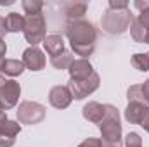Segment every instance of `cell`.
Masks as SVG:
<instances>
[{
	"label": "cell",
	"mask_w": 149,
	"mask_h": 147,
	"mask_svg": "<svg viewBox=\"0 0 149 147\" xmlns=\"http://www.w3.org/2000/svg\"><path fill=\"white\" fill-rule=\"evenodd\" d=\"M64 33L70 40V45L74 54L81 55V59H87L88 55H92L95 49V40H97V31L92 23L83 19L73 21L66 26Z\"/></svg>",
	"instance_id": "1"
},
{
	"label": "cell",
	"mask_w": 149,
	"mask_h": 147,
	"mask_svg": "<svg viewBox=\"0 0 149 147\" xmlns=\"http://www.w3.org/2000/svg\"><path fill=\"white\" fill-rule=\"evenodd\" d=\"M104 119L99 123L101 147H121V123L120 111L113 104H104Z\"/></svg>",
	"instance_id": "2"
},
{
	"label": "cell",
	"mask_w": 149,
	"mask_h": 147,
	"mask_svg": "<svg viewBox=\"0 0 149 147\" xmlns=\"http://www.w3.org/2000/svg\"><path fill=\"white\" fill-rule=\"evenodd\" d=\"M132 21H134V16H132L130 9H125V10L106 9L102 14V19H101V26L109 35H121L130 28Z\"/></svg>",
	"instance_id": "3"
},
{
	"label": "cell",
	"mask_w": 149,
	"mask_h": 147,
	"mask_svg": "<svg viewBox=\"0 0 149 147\" xmlns=\"http://www.w3.org/2000/svg\"><path fill=\"white\" fill-rule=\"evenodd\" d=\"M23 33L26 42L31 45V47H37L38 43H43L45 40V33H47V21H45V16L40 12V14H33V16H26L24 17V28H23Z\"/></svg>",
	"instance_id": "4"
},
{
	"label": "cell",
	"mask_w": 149,
	"mask_h": 147,
	"mask_svg": "<svg viewBox=\"0 0 149 147\" xmlns=\"http://www.w3.org/2000/svg\"><path fill=\"white\" fill-rule=\"evenodd\" d=\"M99 83H101L99 74L94 71L90 76H87V78H83V80H70L66 87L70 88L73 99L81 101V99L88 97L90 94H94V92L99 88Z\"/></svg>",
	"instance_id": "5"
},
{
	"label": "cell",
	"mask_w": 149,
	"mask_h": 147,
	"mask_svg": "<svg viewBox=\"0 0 149 147\" xmlns=\"http://www.w3.org/2000/svg\"><path fill=\"white\" fill-rule=\"evenodd\" d=\"M16 112H17V119L21 125H38L45 118V107L31 101H23Z\"/></svg>",
	"instance_id": "6"
},
{
	"label": "cell",
	"mask_w": 149,
	"mask_h": 147,
	"mask_svg": "<svg viewBox=\"0 0 149 147\" xmlns=\"http://www.w3.org/2000/svg\"><path fill=\"white\" fill-rule=\"evenodd\" d=\"M19 97H21V85L16 80H7L0 87V107L5 112L17 106Z\"/></svg>",
	"instance_id": "7"
},
{
	"label": "cell",
	"mask_w": 149,
	"mask_h": 147,
	"mask_svg": "<svg viewBox=\"0 0 149 147\" xmlns=\"http://www.w3.org/2000/svg\"><path fill=\"white\" fill-rule=\"evenodd\" d=\"M54 7L59 9V12H63L66 26L73 21H80L87 12V3L83 2H63V3H54Z\"/></svg>",
	"instance_id": "8"
},
{
	"label": "cell",
	"mask_w": 149,
	"mask_h": 147,
	"mask_svg": "<svg viewBox=\"0 0 149 147\" xmlns=\"http://www.w3.org/2000/svg\"><path fill=\"white\" fill-rule=\"evenodd\" d=\"M71 101H73V95H71L70 88L64 85H56L49 92V102L56 109H66L71 104Z\"/></svg>",
	"instance_id": "9"
},
{
	"label": "cell",
	"mask_w": 149,
	"mask_h": 147,
	"mask_svg": "<svg viewBox=\"0 0 149 147\" xmlns=\"http://www.w3.org/2000/svg\"><path fill=\"white\" fill-rule=\"evenodd\" d=\"M21 132V125L12 119H3L0 123V147H12L16 142V137Z\"/></svg>",
	"instance_id": "10"
},
{
	"label": "cell",
	"mask_w": 149,
	"mask_h": 147,
	"mask_svg": "<svg viewBox=\"0 0 149 147\" xmlns=\"http://www.w3.org/2000/svg\"><path fill=\"white\" fill-rule=\"evenodd\" d=\"M23 64L31 71H40L45 68V55L37 47H28L23 52Z\"/></svg>",
	"instance_id": "11"
},
{
	"label": "cell",
	"mask_w": 149,
	"mask_h": 147,
	"mask_svg": "<svg viewBox=\"0 0 149 147\" xmlns=\"http://www.w3.org/2000/svg\"><path fill=\"white\" fill-rule=\"evenodd\" d=\"M68 73H70V80H83L94 73V68L87 59H74L71 66L68 68Z\"/></svg>",
	"instance_id": "12"
},
{
	"label": "cell",
	"mask_w": 149,
	"mask_h": 147,
	"mask_svg": "<svg viewBox=\"0 0 149 147\" xmlns=\"http://www.w3.org/2000/svg\"><path fill=\"white\" fill-rule=\"evenodd\" d=\"M83 118L87 119V121H90V123H95V125H99L102 119H104V106L102 104H99V102H88V104H85L83 106Z\"/></svg>",
	"instance_id": "13"
},
{
	"label": "cell",
	"mask_w": 149,
	"mask_h": 147,
	"mask_svg": "<svg viewBox=\"0 0 149 147\" xmlns=\"http://www.w3.org/2000/svg\"><path fill=\"white\" fill-rule=\"evenodd\" d=\"M43 47H45V52H47L50 57H56V55H59L61 52H64V40H63L61 35L52 33V35H47V37H45Z\"/></svg>",
	"instance_id": "14"
},
{
	"label": "cell",
	"mask_w": 149,
	"mask_h": 147,
	"mask_svg": "<svg viewBox=\"0 0 149 147\" xmlns=\"http://www.w3.org/2000/svg\"><path fill=\"white\" fill-rule=\"evenodd\" d=\"M148 106L146 104H137V102H128L127 109H125V119L132 125H139L141 121V116Z\"/></svg>",
	"instance_id": "15"
},
{
	"label": "cell",
	"mask_w": 149,
	"mask_h": 147,
	"mask_svg": "<svg viewBox=\"0 0 149 147\" xmlns=\"http://www.w3.org/2000/svg\"><path fill=\"white\" fill-rule=\"evenodd\" d=\"M24 28V17L17 12H10L5 16V30L7 33H19Z\"/></svg>",
	"instance_id": "16"
},
{
	"label": "cell",
	"mask_w": 149,
	"mask_h": 147,
	"mask_svg": "<svg viewBox=\"0 0 149 147\" xmlns=\"http://www.w3.org/2000/svg\"><path fill=\"white\" fill-rule=\"evenodd\" d=\"M130 35H132V38H134L137 43H148L149 31L139 23L137 17H134V21H132V24H130Z\"/></svg>",
	"instance_id": "17"
},
{
	"label": "cell",
	"mask_w": 149,
	"mask_h": 147,
	"mask_svg": "<svg viewBox=\"0 0 149 147\" xmlns=\"http://www.w3.org/2000/svg\"><path fill=\"white\" fill-rule=\"evenodd\" d=\"M73 61H74L73 54H71L70 50H66V49H64V52H61L59 55L50 57V64H52L56 69H68V68L71 66Z\"/></svg>",
	"instance_id": "18"
},
{
	"label": "cell",
	"mask_w": 149,
	"mask_h": 147,
	"mask_svg": "<svg viewBox=\"0 0 149 147\" xmlns=\"http://www.w3.org/2000/svg\"><path fill=\"white\" fill-rule=\"evenodd\" d=\"M2 71L5 74H9V76H19V74L24 71V64L19 59H5Z\"/></svg>",
	"instance_id": "19"
},
{
	"label": "cell",
	"mask_w": 149,
	"mask_h": 147,
	"mask_svg": "<svg viewBox=\"0 0 149 147\" xmlns=\"http://www.w3.org/2000/svg\"><path fill=\"white\" fill-rule=\"evenodd\" d=\"M127 99H128V102H137V104H146V106H148V101H146V95H144L141 85H132V87H128V90H127Z\"/></svg>",
	"instance_id": "20"
},
{
	"label": "cell",
	"mask_w": 149,
	"mask_h": 147,
	"mask_svg": "<svg viewBox=\"0 0 149 147\" xmlns=\"http://www.w3.org/2000/svg\"><path fill=\"white\" fill-rule=\"evenodd\" d=\"M21 5H23V10L26 12V16H33V14H40L42 12L45 3L42 0H23Z\"/></svg>",
	"instance_id": "21"
},
{
	"label": "cell",
	"mask_w": 149,
	"mask_h": 147,
	"mask_svg": "<svg viewBox=\"0 0 149 147\" xmlns=\"http://www.w3.org/2000/svg\"><path fill=\"white\" fill-rule=\"evenodd\" d=\"M132 66L139 71H149V61L146 54H134L132 55Z\"/></svg>",
	"instance_id": "22"
},
{
	"label": "cell",
	"mask_w": 149,
	"mask_h": 147,
	"mask_svg": "<svg viewBox=\"0 0 149 147\" xmlns=\"http://www.w3.org/2000/svg\"><path fill=\"white\" fill-rule=\"evenodd\" d=\"M125 147H142V139L139 133L135 132H130L127 137H125Z\"/></svg>",
	"instance_id": "23"
},
{
	"label": "cell",
	"mask_w": 149,
	"mask_h": 147,
	"mask_svg": "<svg viewBox=\"0 0 149 147\" xmlns=\"http://www.w3.org/2000/svg\"><path fill=\"white\" fill-rule=\"evenodd\" d=\"M108 9H113V10H125L128 9V2L125 0H109V7Z\"/></svg>",
	"instance_id": "24"
},
{
	"label": "cell",
	"mask_w": 149,
	"mask_h": 147,
	"mask_svg": "<svg viewBox=\"0 0 149 147\" xmlns=\"http://www.w3.org/2000/svg\"><path fill=\"white\" fill-rule=\"evenodd\" d=\"M139 126H142L146 132L149 133V106L144 109L142 116H141V121H139Z\"/></svg>",
	"instance_id": "25"
},
{
	"label": "cell",
	"mask_w": 149,
	"mask_h": 147,
	"mask_svg": "<svg viewBox=\"0 0 149 147\" xmlns=\"http://www.w3.org/2000/svg\"><path fill=\"white\" fill-rule=\"evenodd\" d=\"M78 147H101V139H95V137H88L85 139Z\"/></svg>",
	"instance_id": "26"
},
{
	"label": "cell",
	"mask_w": 149,
	"mask_h": 147,
	"mask_svg": "<svg viewBox=\"0 0 149 147\" xmlns=\"http://www.w3.org/2000/svg\"><path fill=\"white\" fill-rule=\"evenodd\" d=\"M134 7H135V9H139V10L142 12V10H146V9H149V0H144V2L137 0V2H134Z\"/></svg>",
	"instance_id": "27"
},
{
	"label": "cell",
	"mask_w": 149,
	"mask_h": 147,
	"mask_svg": "<svg viewBox=\"0 0 149 147\" xmlns=\"http://www.w3.org/2000/svg\"><path fill=\"white\" fill-rule=\"evenodd\" d=\"M7 30H5V17H0V38L5 37Z\"/></svg>",
	"instance_id": "28"
},
{
	"label": "cell",
	"mask_w": 149,
	"mask_h": 147,
	"mask_svg": "<svg viewBox=\"0 0 149 147\" xmlns=\"http://www.w3.org/2000/svg\"><path fill=\"white\" fill-rule=\"evenodd\" d=\"M141 87H142V92H144V95H146V101L149 102V80L144 81V85H141Z\"/></svg>",
	"instance_id": "29"
},
{
	"label": "cell",
	"mask_w": 149,
	"mask_h": 147,
	"mask_svg": "<svg viewBox=\"0 0 149 147\" xmlns=\"http://www.w3.org/2000/svg\"><path fill=\"white\" fill-rule=\"evenodd\" d=\"M5 50H7V45H5V42H3V38H0V57H3V54H5Z\"/></svg>",
	"instance_id": "30"
},
{
	"label": "cell",
	"mask_w": 149,
	"mask_h": 147,
	"mask_svg": "<svg viewBox=\"0 0 149 147\" xmlns=\"http://www.w3.org/2000/svg\"><path fill=\"white\" fill-rule=\"evenodd\" d=\"M3 119H7V112H5V111L0 107V123H2Z\"/></svg>",
	"instance_id": "31"
},
{
	"label": "cell",
	"mask_w": 149,
	"mask_h": 147,
	"mask_svg": "<svg viewBox=\"0 0 149 147\" xmlns=\"http://www.w3.org/2000/svg\"><path fill=\"white\" fill-rule=\"evenodd\" d=\"M14 0H0V5H12Z\"/></svg>",
	"instance_id": "32"
},
{
	"label": "cell",
	"mask_w": 149,
	"mask_h": 147,
	"mask_svg": "<svg viewBox=\"0 0 149 147\" xmlns=\"http://www.w3.org/2000/svg\"><path fill=\"white\" fill-rule=\"evenodd\" d=\"M3 62H5V59H3V57H0V71L3 69Z\"/></svg>",
	"instance_id": "33"
},
{
	"label": "cell",
	"mask_w": 149,
	"mask_h": 147,
	"mask_svg": "<svg viewBox=\"0 0 149 147\" xmlns=\"http://www.w3.org/2000/svg\"><path fill=\"white\" fill-rule=\"evenodd\" d=\"M5 81H7V80H5V78H3V76H2V74H0V87H2V85H3V83H5Z\"/></svg>",
	"instance_id": "34"
},
{
	"label": "cell",
	"mask_w": 149,
	"mask_h": 147,
	"mask_svg": "<svg viewBox=\"0 0 149 147\" xmlns=\"http://www.w3.org/2000/svg\"><path fill=\"white\" fill-rule=\"evenodd\" d=\"M146 55H148V61H149V52H148V54H146Z\"/></svg>",
	"instance_id": "35"
}]
</instances>
